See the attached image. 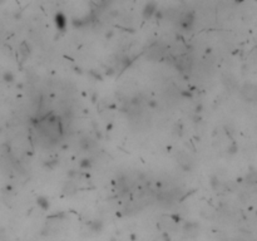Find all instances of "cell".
<instances>
[{
	"label": "cell",
	"mask_w": 257,
	"mask_h": 241,
	"mask_svg": "<svg viewBox=\"0 0 257 241\" xmlns=\"http://www.w3.org/2000/svg\"><path fill=\"white\" fill-rule=\"evenodd\" d=\"M55 23H57V25H58L59 28H64V25H65L64 16L61 15V14H58L57 18H55Z\"/></svg>",
	"instance_id": "6da1fadb"
}]
</instances>
